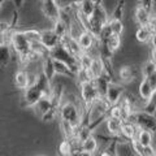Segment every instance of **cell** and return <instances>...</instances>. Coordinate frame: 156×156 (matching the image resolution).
Returning a JSON list of instances; mask_svg holds the SVG:
<instances>
[{
  "label": "cell",
  "instance_id": "6da1fadb",
  "mask_svg": "<svg viewBox=\"0 0 156 156\" xmlns=\"http://www.w3.org/2000/svg\"><path fill=\"white\" fill-rule=\"evenodd\" d=\"M52 92V82L41 72L35 78V81L22 91L21 96V108L30 109L35 105L42 98L50 96Z\"/></svg>",
  "mask_w": 156,
  "mask_h": 156
},
{
  "label": "cell",
  "instance_id": "5bb4252c",
  "mask_svg": "<svg viewBox=\"0 0 156 156\" xmlns=\"http://www.w3.org/2000/svg\"><path fill=\"white\" fill-rule=\"evenodd\" d=\"M136 133H138V128H136V125L134 122H130V121H124L119 138L125 140V142H130V140H133L136 136Z\"/></svg>",
  "mask_w": 156,
  "mask_h": 156
},
{
  "label": "cell",
  "instance_id": "484cf974",
  "mask_svg": "<svg viewBox=\"0 0 156 156\" xmlns=\"http://www.w3.org/2000/svg\"><path fill=\"white\" fill-rule=\"evenodd\" d=\"M124 17H125V0H117L109 18L124 21Z\"/></svg>",
  "mask_w": 156,
  "mask_h": 156
},
{
  "label": "cell",
  "instance_id": "836d02e7",
  "mask_svg": "<svg viewBox=\"0 0 156 156\" xmlns=\"http://www.w3.org/2000/svg\"><path fill=\"white\" fill-rule=\"evenodd\" d=\"M8 34H9V33L0 31V46L8 44Z\"/></svg>",
  "mask_w": 156,
  "mask_h": 156
},
{
  "label": "cell",
  "instance_id": "3957f363",
  "mask_svg": "<svg viewBox=\"0 0 156 156\" xmlns=\"http://www.w3.org/2000/svg\"><path fill=\"white\" fill-rule=\"evenodd\" d=\"M140 77H142V70L138 64H124L116 68V81L124 86L139 81Z\"/></svg>",
  "mask_w": 156,
  "mask_h": 156
},
{
  "label": "cell",
  "instance_id": "1f68e13d",
  "mask_svg": "<svg viewBox=\"0 0 156 156\" xmlns=\"http://www.w3.org/2000/svg\"><path fill=\"white\" fill-rule=\"evenodd\" d=\"M11 2L13 3V7L16 8L17 11H22L26 4V0H11Z\"/></svg>",
  "mask_w": 156,
  "mask_h": 156
},
{
  "label": "cell",
  "instance_id": "ab89813d",
  "mask_svg": "<svg viewBox=\"0 0 156 156\" xmlns=\"http://www.w3.org/2000/svg\"><path fill=\"white\" fill-rule=\"evenodd\" d=\"M37 156H47V155H43V154H41V155H37Z\"/></svg>",
  "mask_w": 156,
  "mask_h": 156
},
{
  "label": "cell",
  "instance_id": "f546056e",
  "mask_svg": "<svg viewBox=\"0 0 156 156\" xmlns=\"http://www.w3.org/2000/svg\"><path fill=\"white\" fill-rule=\"evenodd\" d=\"M136 4H138V5H140L142 8H144L146 11L154 13L156 0H138V2H136Z\"/></svg>",
  "mask_w": 156,
  "mask_h": 156
},
{
  "label": "cell",
  "instance_id": "8fae6325",
  "mask_svg": "<svg viewBox=\"0 0 156 156\" xmlns=\"http://www.w3.org/2000/svg\"><path fill=\"white\" fill-rule=\"evenodd\" d=\"M104 70H105L104 61L101 60L100 56H96V57H94V60H92L91 66L89 68V70H86V72H87V77H89V80L90 81H95L96 78H99V77H101L104 74Z\"/></svg>",
  "mask_w": 156,
  "mask_h": 156
},
{
  "label": "cell",
  "instance_id": "8992f818",
  "mask_svg": "<svg viewBox=\"0 0 156 156\" xmlns=\"http://www.w3.org/2000/svg\"><path fill=\"white\" fill-rule=\"evenodd\" d=\"M50 56L53 58V60H57V61L64 62V64L69 66L70 69H72V72L77 76L78 70H80V65H78V58H77L76 56H73L72 53L68 51L62 44L57 46L55 50H52V51L50 52Z\"/></svg>",
  "mask_w": 156,
  "mask_h": 156
},
{
  "label": "cell",
  "instance_id": "4dcf8cb0",
  "mask_svg": "<svg viewBox=\"0 0 156 156\" xmlns=\"http://www.w3.org/2000/svg\"><path fill=\"white\" fill-rule=\"evenodd\" d=\"M108 116H109V117H113V119H120V120H122V115H121V108H120V104H119V103L109 107Z\"/></svg>",
  "mask_w": 156,
  "mask_h": 156
},
{
  "label": "cell",
  "instance_id": "f1b7e54d",
  "mask_svg": "<svg viewBox=\"0 0 156 156\" xmlns=\"http://www.w3.org/2000/svg\"><path fill=\"white\" fill-rule=\"evenodd\" d=\"M140 70H142V77H148L151 74H154V73H156V62L148 58V60H146L142 64Z\"/></svg>",
  "mask_w": 156,
  "mask_h": 156
},
{
  "label": "cell",
  "instance_id": "d6a6232c",
  "mask_svg": "<svg viewBox=\"0 0 156 156\" xmlns=\"http://www.w3.org/2000/svg\"><path fill=\"white\" fill-rule=\"evenodd\" d=\"M144 78H147L148 82H150V85H151V87H152V89L156 91V73H154V74H151L148 77H144Z\"/></svg>",
  "mask_w": 156,
  "mask_h": 156
},
{
  "label": "cell",
  "instance_id": "ffe728a7",
  "mask_svg": "<svg viewBox=\"0 0 156 156\" xmlns=\"http://www.w3.org/2000/svg\"><path fill=\"white\" fill-rule=\"evenodd\" d=\"M78 148L76 147V144L69 139L62 138L57 144V152L58 156H73V154L76 152Z\"/></svg>",
  "mask_w": 156,
  "mask_h": 156
},
{
  "label": "cell",
  "instance_id": "30bf717a",
  "mask_svg": "<svg viewBox=\"0 0 156 156\" xmlns=\"http://www.w3.org/2000/svg\"><path fill=\"white\" fill-rule=\"evenodd\" d=\"M33 82H34V80L25 68L18 69L13 73V86L20 91H25Z\"/></svg>",
  "mask_w": 156,
  "mask_h": 156
},
{
  "label": "cell",
  "instance_id": "d4e9b609",
  "mask_svg": "<svg viewBox=\"0 0 156 156\" xmlns=\"http://www.w3.org/2000/svg\"><path fill=\"white\" fill-rule=\"evenodd\" d=\"M111 81H113V80H112L109 76H107L105 73L101 77H99V78H96L95 80V85H96L98 92H99V95L101 98L105 96V92H107V90H108V86H109Z\"/></svg>",
  "mask_w": 156,
  "mask_h": 156
},
{
  "label": "cell",
  "instance_id": "e575fe53",
  "mask_svg": "<svg viewBox=\"0 0 156 156\" xmlns=\"http://www.w3.org/2000/svg\"><path fill=\"white\" fill-rule=\"evenodd\" d=\"M73 156H94L92 154H89V152H86V151H83V150H77L74 154H73Z\"/></svg>",
  "mask_w": 156,
  "mask_h": 156
},
{
  "label": "cell",
  "instance_id": "2e32d148",
  "mask_svg": "<svg viewBox=\"0 0 156 156\" xmlns=\"http://www.w3.org/2000/svg\"><path fill=\"white\" fill-rule=\"evenodd\" d=\"M133 17H134V22L138 26H147L148 22H150V20H151V17H152V13L148 12V11H146L144 8H142L140 5L136 4L135 8H134Z\"/></svg>",
  "mask_w": 156,
  "mask_h": 156
},
{
  "label": "cell",
  "instance_id": "4fadbf2b",
  "mask_svg": "<svg viewBox=\"0 0 156 156\" xmlns=\"http://www.w3.org/2000/svg\"><path fill=\"white\" fill-rule=\"evenodd\" d=\"M122 120L120 119H113V117H107L105 121L103 122V126L105 129V133L111 136H119L121 128H122Z\"/></svg>",
  "mask_w": 156,
  "mask_h": 156
},
{
  "label": "cell",
  "instance_id": "e0dca14e",
  "mask_svg": "<svg viewBox=\"0 0 156 156\" xmlns=\"http://www.w3.org/2000/svg\"><path fill=\"white\" fill-rule=\"evenodd\" d=\"M99 148H100L99 142H98V138L94 134L86 136V138L81 142V150H83L89 154H92L94 156L99 152Z\"/></svg>",
  "mask_w": 156,
  "mask_h": 156
},
{
  "label": "cell",
  "instance_id": "277c9868",
  "mask_svg": "<svg viewBox=\"0 0 156 156\" xmlns=\"http://www.w3.org/2000/svg\"><path fill=\"white\" fill-rule=\"evenodd\" d=\"M78 96H80L81 104L89 108V107L94 103V101L100 98L99 92H98L95 81H83L78 83Z\"/></svg>",
  "mask_w": 156,
  "mask_h": 156
},
{
  "label": "cell",
  "instance_id": "603a6c76",
  "mask_svg": "<svg viewBox=\"0 0 156 156\" xmlns=\"http://www.w3.org/2000/svg\"><path fill=\"white\" fill-rule=\"evenodd\" d=\"M151 37H152V33L148 26H138L134 31V39L142 44H150Z\"/></svg>",
  "mask_w": 156,
  "mask_h": 156
},
{
  "label": "cell",
  "instance_id": "f35d334b",
  "mask_svg": "<svg viewBox=\"0 0 156 156\" xmlns=\"http://www.w3.org/2000/svg\"><path fill=\"white\" fill-rule=\"evenodd\" d=\"M154 150H155V154H156V138H155V143H154Z\"/></svg>",
  "mask_w": 156,
  "mask_h": 156
},
{
  "label": "cell",
  "instance_id": "52a82bcc",
  "mask_svg": "<svg viewBox=\"0 0 156 156\" xmlns=\"http://www.w3.org/2000/svg\"><path fill=\"white\" fill-rule=\"evenodd\" d=\"M41 12L47 21L51 23L56 22L61 17V8L58 5L57 0H41Z\"/></svg>",
  "mask_w": 156,
  "mask_h": 156
},
{
  "label": "cell",
  "instance_id": "5b68a950",
  "mask_svg": "<svg viewBox=\"0 0 156 156\" xmlns=\"http://www.w3.org/2000/svg\"><path fill=\"white\" fill-rule=\"evenodd\" d=\"M128 121L134 122L136 128L140 130H148L156 134V115L148 113L146 111H136L133 113V116H130Z\"/></svg>",
  "mask_w": 156,
  "mask_h": 156
},
{
  "label": "cell",
  "instance_id": "7402d4cb",
  "mask_svg": "<svg viewBox=\"0 0 156 156\" xmlns=\"http://www.w3.org/2000/svg\"><path fill=\"white\" fill-rule=\"evenodd\" d=\"M13 57H14V53L12 51V48L9 47V44L0 46V69L7 68L13 61Z\"/></svg>",
  "mask_w": 156,
  "mask_h": 156
},
{
  "label": "cell",
  "instance_id": "cb8c5ba5",
  "mask_svg": "<svg viewBox=\"0 0 156 156\" xmlns=\"http://www.w3.org/2000/svg\"><path fill=\"white\" fill-rule=\"evenodd\" d=\"M155 138H156V135L154 133H151L148 130H140V129H138V133H136V136H135V139L138 140L139 144L143 146V147L154 146Z\"/></svg>",
  "mask_w": 156,
  "mask_h": 156
},
{
  "label": "cell",
  "instance_id": "7a4b0ae2",
  "mask_svg": "<svg viewBox=\"0 0 156 156\" xmlns=\"http://www.w3.org/2000/svg\"><path fill=\"white\" fill-rule=\"evenodd\" d=\"M8 44L12 48V51L17 55V57L26 56L31 52V42L29 41V38L21 27H16L9 31Z\"/></svg>",
  "mask_w": 156,
  "mask_h": 156
},
{
  "label": "cell",
  "instance_id": "ac0fdd59",
  "mask_svg": "<svg viewBox=\"0 0 156 156\" xmlns=\"http://www.w3.org/2000/svg\"><path fill=\"white\" fill-rule=\"evenodd\" d=\"M99 44L104 46L111 53L116 55V53L119 52V51H121V48H122V37L112 35V37H109L104 42H99Z\"/></svg>",
  "mask_w": 156,
  "mask_h": 156
},
{
  "label": "cell",
  "instance_id": "d590c367",
  "mask_svg": "<svg viewBox=\"0 0 156 156\" xmlns=\"http://www.w3.org/2000/svg\"><path fill=\"white\" fill-rule=\"evenodd\" d=\"M150 47H151V50H156V33L152 34V37H151Z\"/></svg>",
  "mask_w": 156,
  "mask_h": 156
},
{
  "label": "cell",
  "instance_id": "83f0119b",
  "mask_svg": "<svg viewBox=\"0 0 156 156\" xmlns=\"http://www.w3.org/2000/svg\"><path fill=\"white\" fill-rule=\"evenodd\" d=\"M78 58V65H80L81 70H89V68L91 66V62L94 60V56L90 52H82Z\"/></svg>",
  "mask_w": 156,
  "mask_h": 156
},
{
  "label": "cell",
  "instance_id": "ba28073f",
  "mask_svg": "<svg viewBox=\"0 0 156 156\" xmlns=\"http://www.w3.org/2000/svg\"><path fill=\"white\" fill-rule=\"evenodd\" d=\"M125 92H126V86H124L122 83H120V82L113 80L109 82L108 90H107L104 98L111 105H113V104L120 103V100L122 99Z\"/></svg>",
  "mask_w": 156,
  "mask_h": 156
},
{
  "label": "cell",
  "instance_id": "9c48e42d",
  "mask_svg": "<svg viewBox=\"0 0 156 156\" xmlns=\"http://www.w3.org/2000/svg\"><path fill=\"white\" fill-rule=\"evenodd\" d=\"M41 43L46 48V51L50 53L55 50L57 46L61 44V38L51 29H41Z\"/></svg>",
  "mask_w": 156,
  "mask_h": 156
},
{
  "label": "cell",
  "instance_id": "8d00e7d4",
  "mask_svg": "<svg viewBox=\"0 0 156 156\" xmlns=\"http://www.w3.org/2000/svg\"><path fill=\"white\" fill-rule=\"evenodd\" d=\"M87 2L92 3L95 7H99V5H103V4H104V0H87Z\"/></svg>",
  "mask_w": 156,
  "mask_h": 156
},
{
  "label": "cell",
  "instance_id": "74e56055",
  "mask_svg": "<svg viewBox=\"0 0 156 156\" xmlns=\"http://www.w3.org/2000/svg\"><path fill=\"white\" fill-rule=\"evenodd\" d=\"M5 2H7V0H0V9L3 8V5H4V3H5Z\"/></svg>",
  "mask_w": 156,
  "mask_h": 156
},
{
  "label": "cell",
  "instance_id": "9a60e30c",
  "mask_svg": "<svg viewBox=\"0 0 156 156\" xmlns=\"http://www.w3.org/2000/svg\"><path fill=\"white\" fill-rule=\"evenodd\" d=\"M52 108H57V107L52 103L51 96H44V98H42V99L39 100L31 109H34V113H35L37 116L42 117L43 115H46L47 112L51 111ZM57 109H58V108H57Z\"/></svg>",
  "mask_w": 156,
  "mask_h": 156
},
{
  "label": "cell",
  "instance_id": "44dd1931",
  "mask_svg": "<svg viewBox=\"0 0 156 156\" xmlns=\"http://www.w3.org/2000/svg\"><path fill=\"white\" fill-rule=\"evenodd\" d=\"M41 69H42L43 74H44L51 82H53V80L56 78V74H55V69H53V58L50 56V53L42 60Z\"/></svg>",
  "mask_w": 156,
  "mask_h": 156
},
{
  "label": "cell",
  "instance_id": "4316f807",
  "mask_svg": "<svg viewBox=\"0 0 156 156\" xmlns=\"http://www.w3.org/2000/svg\"><path fill=\"white\" fill-rule=\"evenodd\" d=\"M108 26H109V29H111V31H112V34H113V35L122 37V34H124V31H125V22H124V21L109 18Z\"/></svg>",
  "mask_w": 156,
  "mask_h": 156
},
{
  "label": "cell",
  "instance_id": "7c38bea8",
  "mask_svg": "<svg viewBox=\"0 0 156 156\" xmlns=\"http://www.w3.org/2000/svg\"><path fill=\"white\" fill-rule=\"evenodd\" d=\"M154 92H155V90L151 87L147 78H144V77L140 78L138 82V87H136V95H138L139 99L143 101H148L151 98H152Z\"/></svg>",
  "mask_w": 156,
  "mask_h": 156
},
{
  "label": "cell",
  "instance_id": "d6986e66",
  "mask_svg": "<svg viewBox=\"0 0 156 156\" xmlns=\"http://www.w3.org/2000/svg\"><path fill=\"white\" fill-rule=\"evenodd\" d=\"M61 44L64 46L66 50L69 51L73 56H76V57H78L82 53L81 47H80V44H78V41L76 38L70 37V35H66L65 38H62L61 39Z\"/></svg>",
  "mask_w": 156,
  "mask_h": 156
}]
</instances>
